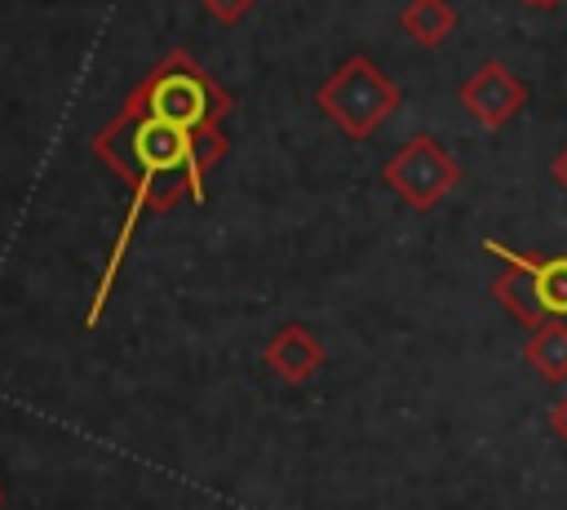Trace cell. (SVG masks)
I'll return each mask as SVG.
<instances>
[{"instance_id":"9c48e42d","label":"cell","mask_w":567,"mask_h":510,"mask_svg":"<svg viewBox=\"0 0 567 510\" xmlns=\"http://www.w3.org/2000/svg\"><path fill=\"white\" fill-rule=\"evenodd\" d=\"M523 359L545 377V381H567V319L549 315L527 333Z\"/></svg>"},{"instance_id":"9a60e30c","label":"cell","mask_w":567,"mask_h":510,"mask_svg":"<svg viewBox=\"0 0 567 510\" xmlns=\"http://www.w3.org/2000/svg\"><path fill=\"white\" fill-rule=\"evenodd\" d=\"M0 506H4V492H0Z\"/></svg>"},{"instance_id":"5b68a950","label":"cell","mask_w":567,"mask_h":510,"mask_svg":"<svg viewBox=\"0 0 567 510\" xmlns=\"http://www.w3.org/2000/svg\"><path fill=\"white\" fill-rule=\"evenodd\" d=\"M483 253L501 266L496 279H492V297L509 310V319L523 324L527 333H532L540 319H549V310H545V302H540V288H536L532 253H518V248H509V244H501V239H483Z\"/></svg>"},{"instance_id":"277c9868","label":"cell","mask_w":567,"mask_h":510,"mask_svg":"<svg viewBox=\"0 0 567 510\" xmlns=\"http://www.w3.org/2000/svg\"><path fill=\"white\" fill-rule=\"evenodd\" d=\"M381 182H385L399 200H408L416 213H430V208H439V204L456 191L461 164L447 155V146H443L434 133H416V137H408V142L381 164Z\"/></svg>"},{"instance_id":"52a82bcc","label":"cell","mask_w":567,"mask_h":510,"mask_svg":"<svg viewBox=\"0 0 567 510\" xmlns=\"http://www.w3.org/2000/svg\"><path fill=\"white\" fill-rule=\"evenodd\" d=\"M266 368L288 381V386H301L310 381L319 368H323V346L319 337L306 328V324H284L270 341H266Z\"/></svg>"},{"instance_id":"30bf717a","label":"cell","mask_w":567,"mask_h":510,"mask_svg":"<svg viewBox=\"0 0 567 510\" xmlns=\"http://www.w3.org/2000/svg\"><path fill=\"white\" fill-rule=\"evenodd\" d=\"M536 288L549 315H567V257H532Z\"/></svg>"},{"instance_id":"5bb4252c","label":"cell","mask_w":567,"mask_h":510,"mask_svg":"<svg viewBox=\"0 0 567 510\" xmlns=\"http://www.w3.org/2000/svg\"><path fill=\"white\" fill-rule=\"evenodd\" d=\"M523 4H527V9H558L563 0H523Z\"/></svg>"},{"instance_id":"7c38bea8","label":"cell","mask_w":567,"mask_h":510,"mask_svg":"<svg viewBox=\"0 0 567 510\" xmlns=\"http://www.w3.org/2000/svg\"><path fill=\"white\" fill-rule=\"evenodd\" d=\"M549 426H554V435L567 443V395H563V399L549 408Z\"/></svg>"},{"instance_id":"8fae6325","label":"cell","mask_w":567,"mask_h":510,"mask_svg":"<svg viewBox=\"0 0 567 510\" xmlns=\"http://www.w3.org/2000/svg\"><path fill=\"white\" fill-rule=\"evenodd\" d=\"M199 4H204V9H208V13L217 18V22L235 27V22L244 18V13H252V4H257V0H199Z\"/></svg>"},{"instance_id":"3957f363","label":"cell","mask_w":567,"mask_h":510,"mask_svg":"<svg viewBox=\"0 0 567 510\" xmlns=\"http://www.w3.org/2000/svg\"><path fill=\"white\" fill-rule=\"evenodd\" d=\"M403 102L399 84L368 58V53H354L346 58L315 93V106L354 142H368L390 115L394 106Z\"/></svg>"},{"instance_id":"ba28073f","label":"cell","mask_w":567,"mask_h":510,"mask_svg":"<svg viewBox=\"0 0 567 510\" xmlns=\"http://www.w3.org/2000/svg\"><path fill=\"white\" fill-rule=\"evenodd\" d=\"M399 27L416 49H439L456 31V9L452 0H408L399 9Z\"/></svg>"},{"instance_id":"4fadbf2b","label":"cell","mask_w":567,"mask_h":510,"mask_svg":"<svg viewBox=\"0 0 567 510\" xmlns=\"http://www.w3.org/2000/svg\"><path fill=\"white\" fill-rule=\"evenodd\" d=\"M549 173H554V182H558V186L567 191V146H563V151L554 155V164H549Z\"/></svg>"},{"instance_id":"6da1fadb","label":"cell","mask_w":567,"mask_h":510,"mask_svg":"<svg viewBox=\"0 0 567 510\" xmlns=\"http://www.w3.org/2000/svg\"><path fill=\"white\" fill-rule=\"evenodd\" d=\"M93 155L128 186V217L111 244V257H106V271L97 279V293L89 302V315L84 324L97 328L102 310H106V297L115 288V275H120V262L128 253V239L142 222V213H168L173 204L182 200H204V177L221 164L226 155V133L221 129H204V133H186V129H173L137 106H120L111 124H102L93 133Z\"/></svg>"},{"instance_id":"7a4b0ae2","label":"cell","mask_w":567,"mask_h":510,"mask_svg":"<svg viewBox=\"0 0 567 510\" xmlns=\"http://www.w3.org/2000/svg\"><path fill=\"white\" fill-rule=\"evenodd\" d=\"M124 102L173 124V129H186V133L221 129V120L230 115V93L182 49L164 53Z\"/></svg>"},{"instance_id":"8992f818","label":"cell","mask_w":567,"mask_h":510,"mask_svg":"<svg viewBox=\"0 0 567 510\" xmlns=\"http://www.w3.org/2000/svg\"><path fill=\"white\" fill-rule=\"evenodd\" d=\"M461 106L483 124V129H501L509 124L523 102H527V84L505 67V62H483L465 84H461Z\"/></svg>"}]
</instances>
